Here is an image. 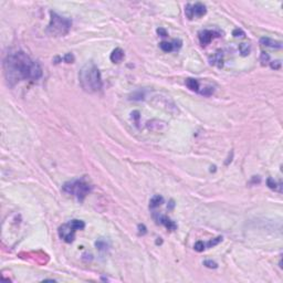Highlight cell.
Segmentation results:
<instances>
[{"label": "cell", "instance_id": "7402d4cb", "mask_svg": "<svg viewBox=\"0 0 283 283\" xmlns=\"http://www.w3.org/2000/svg\"><path fill=\"white\" fill-rule=\"evenodd\" d=\"M200 93L201 95H205V96H209V95H211L212 93H214V87H205L202 91H200Z\"/></svg>", "mask_w": 283, "mask_h": 283}, {"label": "cell", "instance_id": "9c48e42d", "mask_svg": "<svg viewBox=\"0 0 283 283\" xmlns=\"http://www.w3.org/2000/svg\"><path fill=\"white\" fill-rule=\"evenodd\" d=\"M209 61H210V64L217 65L218 67H224V55H222V51L216 52L210 58Z\"/></svg>", "mask_w": 283, "mask_h": 283}, {"label": "cell", "instance_id": "f546056e", "mask_svg": "<svg viewBox=\"0 0 283 283\" xmlns=\"http://www.w3.org/2000/svg\"><path fill=\"white\" fill-rule=\"evenodd\" d=\"M138 230H139V234H146V227H145L144 225H138Z\"/></svg>", "mask_w": 283, "mask_h": 283}, {"label": "cell", "instance_id": "52a82bcc", "mask_svg": "<svg viewBox=\"0 0 283 283\" xmlns=\"http://www.w3.org/2000/svg\"><path fill=\"white\" fill-rule=\"evenodd\" d=\"M154 219L156 220L157 224H160V225H163V226H165L167 229H168V230L173 231V230H176L177 229V225L175 224L174 221L170 220L168 217L163 216V215L158 214V212L154 214Z\"/></svg>", "mask_w": 283, "mask_h": 283}, {"label": "cell", "instance_id": "d6986e66", "mask_svg": "<svg viewBox=\"0 0 283 283\" xmlns=\"http://www.w3.org/2000/svg\"><path fill=\"white\" fill-rule=\"evenodd\" d=\"M194 249L197 251V252H202V251L206 249V246H205V244L202 242V241H198V242L195 244Z\"/></svg>", "mask_w": 283, "mask_h": 283}, {"label": "cell", "instance_id": "2e32d148", "mask_svg": "<svg viewBox=\"0 0 283 283\" xmlns=\"http://www.w3.org/2000/svg\"><path fill=\"white\" fill-rule=\"evenodd\" d=\"M239 51H240L241 55L246 57V55H248L249 52H250V45H249L248 43H240V44H239Z\"/></svg>", "mask_w": 283, "mask_h": 283}, {"label": "cell", "instance_id": "8fae6325", "mask_svg": "<svg viewBox=\"0 0 283 283\" xmlns=\"http://www.w3.org/2000/svg\"><path fill=\"white\" fill-rule=\"evenodd\" d=\"M191 9H193V15H194V17H202V16L206 15V12H207L206 7L200 2L191 5Z\"/></svg>", "mask_w": 283, "mask_h": 283}, {"label": "cell", "instance_id": "30bf717a", "mask_svg": "<svg viewBox=\"0 0 283 283\" xmlns=\"http://www.w3.org/2000/svg\"><path fill=\"white\" fill-rule=\"evenodd\" d=\"M124 58V51H123L121 48H116L112 51L111 55H109V59L113 63H118L121 62Z\"/></svg>", "mask_w": 283, "mask_h": 283}, {"label": "cell", "instance_id": "6da1fadb", "mask_svg": "<svg viewBox=\"0 0 283 283\" xmlns=\"http://www.w3.org/2000/svg\"><path fill=\"white\" fill-rule=\"evenodd\" d=\"M3 71L10 85H15L22 80L37 81L42 77L40 64L23 51H15L7 54L3 60Z\"/></svg>", "mask_w": 283, "mask_h": 283}, {"label": "cell", "instance_id": "9a60e30c", "mask_svg": "<svg viewBox=\"0 0 283 283\" xmlns=\"http://www.w3.org/2000/svg\"><path fill=\"white\" fill-rule=\"evenodd\" d=\"M159 48H160L164 52H170L174 50V45L171 42H166V41H163V42L159 43Z\"/></svg>", "mask_w": 283, "mask_h": 283}, {"label": "cell", "instance_id": "ffe728a7", "mask_svg": "<svg viewBox=\"0 0 283 283\" xmlns=\"http://www.w3.org/2000/svg\"><path fill=\"white\" fill-rule=\"evenodd\" d=\"M221 240H222V238H221V237H217V238L212 239V240H209L208 244H207V247H208V248H212V247L217 246V244H218Z\"/></svg>", "mask_w": 283, "mask_h": 283}, {"label": "cell", "instance_id": "4fadbf2b", "mask_svg": "<svg viewBox=\"0 0 283 283\" xmlns=\"http://www.w3.org/2000/svg\"><path fill=\"white\" fill-rule=\"evenodd\" d=\"M186 85L188 86V89H190L191 91L195 92H199V83L197 80L195 79H187L186 80Z\"/></svg>", "mask_w": 283, "mask_h": 283}, {"label": "cell", "instance_id": "ba28073f", "mask_svg": "<svg viewBox=\"0 0 283 283\" xmlns=\"http://www.w3.org/2000/svg\"><path fill=\"white\" fill-rule=\"evenodd\" d=\"M260 43L262 45H266L269 48H273V49H281L282 48V43L280 41H276L273 39H270V38L263 37L260 39Z\"/></svg>", "mask_w": 283, "mask_h": 283}, {"label": "cell", "instance_id": "277c9868", "mask_svg": "<svg viewBox=\"0 0 283 283\" xmlns=\"http://www.w3.org/2000/svg\"><path fill=\"white\" fill-rule=\"evenodd\" d=\"M62 190L67 194L74 196L77 200L83 201L90 191L92 190V186L84 179H74L65 183L62 186Z\"/></svg>", "mask_w": 283, "mask_h": 283}, {"label": "cell", "instance_id": "5bb4252c", "mask_svg": "<svg viewBox=\"0 0 283 283\" xmlns=\"http://www.w3.org/2000/svg\"><path fill=\"white\" fill-rule=\"evenodd\" d=\"M70 225L75 229V230H82L85 228V224L84 221L79 220V219H73V220L70 221Z\"/></svg>", "mask_w": 283, "mask_h": 283}, {"label": "cell", "instance_id": "3957f363", "mask_svg": "<svg viewBox=\"0 0 283 283\" xmlns=\"http://www.w3.org/2000/svg\"><path fill=\"white\" fill-rule=\"evenodd\" d=\"M50 23L48 26V32L54 37H63L67 35L72 26V21L57 12H50Z\"/></svg>", "mask_w": 283, "mask_h": 283}, {"label": "cell", "instance_id": "7c38bea8", "mask_svg": "<svg viewBox=\"0 0 283 283\" xmlns=\"http://www.w3.org/2000/svg\"><path fill=\"white\" fill-rule=\"evenodd\" d=\"M163 202H164V198L161 196H159V195H156V196L153 197V198L151 199V201H149V208L154 209V208H156V207L160 206Z\"/></svg>", "mask_w": 283, "mask_h": 283}, {"label": "cell", "instance_id": "83f0119b", "mask_svg": "<svg viewBox=\"0 0 283 283\" xmlns=\"http://www.w3.org/2000/svg\"><path fill=\"white\" fill-rule=\"evenodd\" d=\"M157 33H158L160 37H167V31L165 29H163V28L157 29Z\"/></svg>", "mask_w": 283, "mask_h": 283}, {"label": "cell", "instance_id": "7a4b0ae2", "mask_svg": "<svg viewBox=\"0 0 283 283\" xmlns=\"http://www.w3.org/2000/svg\"><path fill=\"white\" fill-rule=\"evenodd\" d=\"M79 80L83 90L89 93L99 92L103 86L100 70L97 69L95 63L92 61L87 62L82 69L80 70Z\"/></svg>", "mask_w": 283, "mask_h": 283}, {"label": "cell", "instance_id": "ac0fdd59", "mask_svg": "<svg viewBox=\"0 0 283 283\" xmlns=\"http://www.w3.org/2000/svg\"><path fill=\"white\" fill-rule=\"evenodd\" d=\"M267 185H268L269 188L273 189V190H276V189H278V186H280V185H278L276 181H274L273 178H268V179H267Z\"/></svg>", "mask_w": 283, "mask_h": 283}, {"label": "cell", "instance_id": "8992f818", "mask_svg": "<svg viewBox=\"0 0 283 283\" xmlns=\"http://www.w3.org/2000/svg\"><path fill=\"white\" fill-rule=\"evenodd\" d=\"M220 37L218 32L216 31H212V30H201L200 32L198 33V38L199 41L202 45H207L212 41V39L215 38Z\"/></svg>", "mask_w": 283, "mask_h": 283}, {"label": "cell", "instance_id": "44dd1931", "mask_svg": "<svg viewBox=\"0 0 283 283\" xmlns=\"http://www.w3.org/2000/svg\"><path fill=\"white\" fill-rule=\"evenodd\" d=\"M232 35L236 38H244L246 35V33H244V31L242 29H234L232 31Z\"/></svg>", "mask_w": 283, "mask_h": 283}, {"label": "cell", "instance_id": "d4e9b609", "mask_svg": "<svg viewBox=\"0 0 283 283\" xmlns=\"http://www.w3.org/2000/svg\"><path fill=\"white\" fill-rule=\"evenodd\" d=\"M270 67H271V69H273V70H279L281 67V61H279V60L272 61V62L270 63Z\"/></svg>", "mask_w": 283, "mask_h": 283}, {"label": "cell", "instance_id": "e0dca14e", "mask_svg": "<svg viewBox=\"0 0 283 283\" xmlns=\"http://www.w3.org/2000/svg\"><path fill=\"white\" fill-rule=\"evenodd\" d=\"M95 247H96L100 251H103V250H106L107 249V244L105 240L100 239V240H97L96 242H95Z\"/></svg>", "mask_w": 283, "mask_h": 283}, {"label": "cell", "instance_id": "5b68a950", "mask_svg": "<svg viewBox=\"0 0 283 283\" xmlns=\"http://www.w3.org/2000/svg\"><path fill=\"white\" fill-rule=\"evenodd\" d=\"M75 231L77 230L70 225V222H67V224L62 225V226L59 228V236H60V238L63 239L65 242L71 244V242H73V240H74Z\"/></svg>", "mask_w": 283, "mask_h": 283}, {"label": "cell", "instance_id": "484cf974", "mask_svg": "<svg viewBox=\"0 0 283 283\" xmlns=\"http://www.w3.org/2000/svg\"><path fill=\"white\" fill-rule=\"evenodd\" d=\"M269 60H270L269 54H267L266 52H261V62H262V64H266L267 62H269Z\"/></svg>", "mask_w": 283, "mask_h": 283}, {"label": "cell", "instance_id": "603a6c76", "mask_svg": "<svg viewBox=\"0 0 283 283\" xmlns=\"http://www.w3.org/2000/svg\"><path fill=\"white\" fill-rule=\"evenodd\" d=\"M185 13H186L187 18L188 19H193L194 18V15H193V9H191V5H187L185 7Z\"/></svg>", "mask_w": 283, "mask_h": 283}, {"label": "cell", "instance_id": "f1b7e54d", "mask_svg": "<svg viewBox=\"0 0 283 283\" xmlns=\"http://www.w3.org/2000/svg\"><path fill=\"white\" fill-rule=\"evenodd\" d=\"M171 43H173V45H174V49H179V48L181 47V43L183 42H181L180 40H174Z\"/></svg>", "mask_w": 283, "mask_h": 283}, {"label": "cell", "instance_id": "cb8c5ba5", "mask_svg": "<svg viewBox=\"0 0 283 283\" xmlns=\"http://www.w3.org/2000/svg\"><path fill=\"white\" fill-rule=\"evenodd\" d=\"M204 264L207 267V268H210V269H216L217 267H218V264L215 262V261L212 260H206L204 261Z\"/></svg>", "mask_w": 283, "mask_h": 283}, {"label": "cell", "instance_id": "4316f807", "mask_svg": "<svg viewBox=\"0 0 283 283\" xmlns=\"http://www.w3.org/2000/svg\"><path fill=\"white\" fill-rule=\"evenodd\" d=\"M63 60H64L67 63H72L73 61H74V57H73L71 53H67V54H65L64 57H63Z\"/></svg>", "mask_w": 283, "mask_h": 283}]
</instances>
